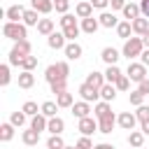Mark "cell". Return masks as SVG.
I'll list each match as a JSON object with an SVG mask.
<instances>
[{
  "instance_id": "6da1fadb",
  "label": "cell",
  "mask_w": 149,
  "mask_h": 149,
  "mask_svg": "<svg viewBox=\"0 0 149 149\" xmlns=\"http://www.w3.org/2000/svg\"><path fill=\"white\" fill-rule=\"evenodd\" d=\"M68 74H70V65H68L65 61L54 63V65H49V68L44 70V79H47L49 84H54V81H63V79H68Z\"/></svg>"
},
{
  "instance_id": "7a4b0ae2",
  "label": "cell",
  "mask_w": 149,
  "mask_h": 149,
  "mask_svg": "<svg viewBox=\"0 0 149 149\" xmlns=\"http://www.w3.org/2000/svg\"><path fill=\"white\" fill-rule=\"evenodd\" d=\"M28 26L26 23H14V21H5L2 26V35L14 40V42H21V40H28Z\"/></svg>"
},
{
  "instance_id": "3957f363",
  "label": "cell",
  "mask_w": 149,
  "mask_h": 149,
  "mask_svg": "<svg viewBox=\"0 0 149 149\" xmlns=\"http://www.w3.org/2000/svg\"><path fill=\"white\" fill-rule=\"evenodd\" d=\"M30 51H33V44H30L28 40L16 42V44L12 47V51H9V65H19V68H21V61H23L26 56H30Z\"/></svg>"
},
{
  "instance_id": "277c9868",
  "label": "cell",
  "mask_w": 149,
  "mask_h": 149,
  "mask_svg": "<svg viewBox=\"0 0 149 149\" xmlns=\"http://www.w3.org/2000/svg\"><path fill=\"white\" fill-rule=\"evenodd\" d=\"M61 28H63V33H65V37H68L70 42H74V37L81 33V26L77 23L74 14H63V16H61Z\"/></svg>"
},
{
  "instance_id": "5b68a950",
  "label": "cell",
  "mask_w": 149,
  "mask_h": 149,
  "mask_svg": "<svg viewBox=\"0 0 149 149\" xmlns=\"http://www.w3.org/2000/svg\"><path fill=\"white\" fill-rule=\"evenodd\" d=\"M142 51H144V44H142V37H130V40H126V44H123V56L130 61V58H137V56H142Z\"/></svg>"
},
{
  "instance_id": "8992f818",
  "label": "cell",
  "mask_w": 149,
  "mask_h": 149,
  "mask_svg": "<svg viewBox=\"0 0 149 149\" xmlns=\"http://www.w3.org/2000/svg\"><path fill=\"white\" fill-rule=\"evenodd\" d=\"M126 77L130 79V81H144L147 79V65H142V63H128V70H126Z\"/></svg>"
},
{
  "instance_id": "52a82bcc",
  "label": "cell",
  "mask_w": 149,
  "mask_h": 149,
  "mask_svg": "<svg viewBox=\"0 0 149 149\" xmlns=\"http://www.w3.org/2000/svg\"><path fill=\"white\" fill-rule=\"evenodd\" d=\"M77 130L81 133V135H93L95 130H98V121L93 119V116H86V119H79V126H77Z\"/></svg>"
},
{
  "instance_id": "ba28073f",
  "label": "cell",
  "mask_w": 149,
  "mask_h": 149,
  "mask_svg": "<svg viewBox=\"0 0 149 149\" xmlns=\"http://www.w3.org/2000/svg\"><path fill=\"white\" fill-rule=\"evenodd\" d=\"M79 95H81V100L84 102H95L98 98H100V91L98 88H93V86H88L86 81L79 86Z\"/></svg>"
},
{
  "instance_id": "9c48e42d",
  "label": "cell",
  "mask_w": 149,
  "mask_h": 149,
  "mask_svg": "<svg viewBox=\"0 0 149 149\" xmlns=\"http://www.w3.org/2000/svg\"><path fill=\"white\" fill-rule=\"evenodd\" d=\"M47 44L51 47V49H65V44H68V37H65V33L61 30V33H51L49 37H47Z\"/></svg>"
},
{
  "instance_id": "30bf717a",
  "label": "cell",
  "mask_w": 149,
  "mask_h": 149,
  "mask_svg": "<svg viewBox=\"0 0 149 149\" xmlns=\"http://www.w3.org/2000/svg\"><path fill=\"white\" fill-rule=\"evenodd\" d=\"M116 123H119L123 130H133V128H135V123H137V116H135V114H130V112H121V114L116 116Z\"/></svg>"
},
{
  "instance_id": "8fae6325",
  "label": "cell",
  "mask_w": 149,
  "mask_h": 149,
  "mask_svg": "<svg viewBox=\"0 0 149 149\" xmlns=\"http://www.w3.org/2000/svg\"><path fill=\"white\" fill-rule=\"evenodd\" d=\"M63 54H65L68 61H77V58H81L84 49H81V44H77V42H68L65 49H63Z\"/></svg>"
},
{
  "instance_id": "7c38bea8",
  "label": "cell",
  "mask_w": 149,
  "mask_h": 149,
  "mask_svg": "<svg viewBox=\"0 0 149 149\" xmlns=\"http://www.w3.org/2000/svg\"><path fill=\"white\" fill-rule=\"evenodd\" d=\"M114 126H116V116H114V114H107V116L98 119V130L105 133V135H109V133L114 130Z\"/></svg>"
},
{
  "instance_id": "4fadbf2b",
  "label": "cell",
  "mask_w": 149,
  "mask_h": 149,
  "mask_svg": "<svg viewBox=\"0 0 149 149\" xmlns=\"http://www.w3.org/2000/svg\"><path fill=\"white\" fill-rule=\"evenodd\" d=\"M86 84L100 91V88L107 84V79H105V74H102V72H95V70H93V72H88V74H86Z\"/></svg>"
},
{
  "instance_id": "5bb4252c",
  "label": "cell",
  "mask_w": 149,
  "mask_h": 149,
  "mask_svg": "<svg viewBox=\"0 0 149 149\" xmlns=\"http://www.w3.org/2000/svg\"><path fill=\"white\" fill-rule=\"evenodd\" d=\"M23 12H26V7H23V5H12V7H7L5 16H7V21L19 23V19H23Z\"/></svg>"
},
{
  "instance_id": "9a60e30c",
  "label": "cell",
  "mask_w": 149,
  "mask_h": 149,
  "mask_svg": "<svg viewBox=\"0 0 149 149\" xmlns=\"http://www.w3.org/2000/svg\"><path fill=\"white\" fill-rule=\"evenodd\" d=\"M98 21H100V26H102V28H116V26L121 23V21L114 16V12H102V14L98 16Z\"/></svg>"
},
{
  "instance_id": "2e32d148",
  "label": "cell",
  "mask_w": 149,
  "mask_h": 149,
  "mask_svg": "<svg viewBox=\"0 0 149 149\" xmlns=\"http://www.w3.org/2000/svg\"><path fill=\"white\" fill-rule=\"evenodd\" d=\"M100 58H102L107 65H116V61H119V51H116L114 47H105V49L100 51Z\"/></svg>"
},
{
  "instance_id": "e0dca14e",
  "label": "cell",
  "mask_w": 149,
  "mask_h": 149,
  "mask_svg": "<svg viewBox=\"0 0 149 149\" xmlns=\"http://www.w3.org/2000/svg\"><path fill=\"white\" fill-rule=\"evenodd\" d=\"M88 112H93V109H91V102H84V100H81V102H74V105H72V114H74L77 119H86Z\"/></svg>"
},
{
  "instance_id": "ac0fdd59",
  "label": "cell",
  "mask_w": 149,
  "mask_h": 149,
  "mask_svg": "<svg viewBox=\"0 0 149 149\" xmlns=\"http://www.w3.org/2000/svg\"><path fill=\"white\" fill-rule=\"evenodd\" d=\"M30 5L37 14H49L54 9V0H30Z\"/></svg>"
},
{
  "instance_id": "d6986e66",
  "label": "cell",
  "mask_w": 149,
  "mask_h": 149,
  "mask_svg": "<svg viewBox=\"0 0 149 149\" xmlns=\"http://www.w3.org/2000/svg\"><path fill=\"white\" fill-rule=\"evenodd\" d=\"M123 12V16L128 19V21H135V19H140V5H135V2H126V7L121 9Z\"/></svg>"
},
{
  "instance_id": "ffe728a7",
  "label": "cell",
  "mask_w": 149,
  "mask_h": 149,
  "mask_svg": "<svg viewBox=\"0 0 149 149\" xmlns=\"http://www.w3.org/2000/svg\"><path fill=\"white\" fill-rule=\"evenodd\" d=\"M74 16H79V19L93 16V5H91V2H79V5L74 7Z\"/></svg>"
},
{
  "instance_id": "44dd1931",
  "label": "cell",
  "mask_w": 149,
  "mask_h": 149,
  "mask_svg": "<svg viewBox=\"0 0 149 149\" xmlns=\"http://www.w3.org/2000/svg\"><path fill=\"white\" fill-rule=\"evenodd\" d=\"M98 28H100V21H98V19H93V16H88V19H81V30H84L86 35H93Z\"/></svg>"
},
{
  "instance_id": "7402d4cb",
  "label": "cell",
  "mask_w": 149,
  "mask_h": 149,
  "mask_svg": "<svg viewBox=\"0 0 149 149\" xmlns=\"http://www.w3.org/2000/svg\"><path fill=\"white\" fill-rule=\"evenodd\" d=\"M130 23H133V33H137V35H147L149 33V19L140 16L135 21H130Z\"/></svg>"
},
{
  "instance_id": "603a6c76",
  "label": "cell",
  "mask_w": 149,
  "mask_h": 149,
  "mask_svg": "<svg viewBox=\"0 0 149 149\" xmlns=\"http://www.w3.org/2000/svg\"><path fill=\"white\" fill-rule=\"evenodd\" d=\"M47 126H49V119L40 112L37 116H33V121H30V128L33 130H37V133H42V130H47Z\"/></svg>"
},
{
  "instance_id": "cb8c5ba5",
  "label": "cell",
  "mask_w": 149,
  "mask_h": 149,
  "mask_svg": "<svg viewBox=\"0 0 149 149\" xmlns=\"http://www.w3.org/2000/svg\"><path fill=\"white\" fill-rule=\"evenodd\" d=\"M63 128H65V121H63L61 116H54V119H49V126H47V130H49L51 135H61V133H63Z\"/></svg>"
},
{
  "instance_id": "d4e9b609",
  "label": "cell",
  "mask_w": 149,
  "mask_h": 149,
  "mask_svg": "<svg viewBox=\"0 0 149 149\" xmlns=\"http://www.w3.org/2000/svg\"><path fill=\"white\" fill-rule=\"evenodd\" d=\"M21 140H23V144H26V147H35V144L40 142V133H37V130H33V128H28V130H23Z\"/></svg>"
},
{
  "instance_id": "484cf974",
  "label": "cell",
  "mask_w": 149,
  "mask_h": 149,
  "mask_svg": "<svg viewBox=\"0 0 149 149\" xmlns=\"http://www.w3.org/2000/svg\"><path fill=\"white\" fill-rule=\"evenodd\" d=\"M33 84H35V74L21 70V74H19V88H33Z\"/></svg>"
},
{
  "instance_id": "4316f807",
  "label": "cell",
  "mask_w": 149,
  "mask_h": 149,
  "mask_svg": "<svg viewBox=\"0 0 149 149\" xmlns=\"http://www.w3.org/2000/svg\"><path fill=\"white\" fill-rule=\"evenodd\" d=\"M130 33H133V23H130V21H121V23L116 26V35H119L121 40H130Z\"/></svg>"
},
{
  "instance_id": "83f0119b",
  "label": "cell",
  "mask_w": 149,
  "mask_h": 149,
  "mask_svg": "<svg viewBox=\"0 0 149 149\" xmlns=\"http://www.w3.org/2000/svg\"><path fill=\"white\" fill-rule=\"evenodd\" d=\"M128 144H130L133 149L142 147V144H144V133H142V130H130V135H128Z\"/></svg>"
},
{
  "instance_id": "f1b7e54d",
  "label": "cell",
  "mask_w": 149,
  "mask_h": 149,
  "mask_svg": "<svg viewBox=\"0 0 149 149\" xmlns=\"http://www.w3.org/2000/svg\"><path fill=\"white\" fill-rule=\"evenodd\" d=\"M123 72L116 68V65H107V70H105V79H107V84H116V79L121 77Z\"/></svg>"
},
{
  "instance_id": "f546056e",
  "label": "cell",
  "mask_w": 149,
  "mask_h": 149,
  "mask_svg": "<svg viewBox=\"0 0 149 149\" xmlns=\"http://www.w3.org/2000/svg\"><path fill=\"white\" fill-rule=\"evenodd\" d=\"M100 98H102L105 102L114 100V98H116V86H114V84H105V86L100 88Z\"/></svg>"
},
{
  "instance_id": "4dcf8cb0",
  "label": "cell",
  "mask_w": 149,
  "mask_h": 149,
  "mask_svg": "<svg viewBox=\"0 0 149 149\" xmlns=\"http://www.w3.org/2000/svg\"><path fill=\"white\" fill-rule=\"evenodd\" d=\"M93 114H95V119H102V116H107V114H112V107H109V102H95V107H93Z\"/></svg>"
},
{
  "instance_id": "1f68e13d",
  "label": "cell",
  "mask_w": 149,
  "mask_h": 149,
  "mask_svg": "<svg viewBox=\"0 0 149 149\" xmlns=\"http://www.w3.org/2000/svg\"><path fill=\"white\" fill-rule=\"evenodd\" d=\"M21 21H23L26 26H37V23H40L42 19L37 16V12H35V9H26V12H23V19H21Z\"/></svg>"
},
{
  "instance_id": "d6a6232c",
  "label": "cell",
  "mask_w": 149,
  "mask_h": 149,
  "mask_svg": "<svg viewBox=\"0 0 149 149\" xmlns=\"http://www.w3.org/2000/svg\"><path fill=\"white\" fill-rule=\"evenodd\" d=\"M37 33H40V35H47V37H49V35L54 33V21H51V19H42V21L37 23Z\"/></svg>"
},
{
  "instance_id": "836d02e7",
  "label": "cell",
  "mask_w": 149,
  "mask_h": 149,
  "mask_svg": "<svg viewBox=\"0 0 149 149\" xmlns=\"http://www.w3.org/2000/svg\"><path fill=\"white\" fill-rule=\"evenodd\" d=\"M40 109H42V114H44L47 119H54V116H56V112H58V105H56V102H51V100H47V102H42V107H40Z\"/></svg>"
},
{
  "instance_id": "e575fe53",
  "label": "cell",
  "mask_w": 149,
  "mask_h": 149,
  "mask_svg": "<svg viewBox=\"0 0 149 149\" xmlns=\"http://www.w3.org/2000/svg\"><path fill=\"white\" fill-rule=\"evenodd\" d=\"M12 137H14V126L12 123H0V140L9 142Z\"/></svg>"
},
{
  "instance_id": "d590c367",
  "label": "cell",
  "mask_w": 149,
  "mask_h": 149,
  "mask_svg": "<svg viewBox=\"0 0 149 149\" xmlns=\"http://www.w3.org/2000/svg\"><path fill=\"white\" fill-rule=\"evenodd\" d=\"M56 105L58 107H72L74 105V100H72V93H61V95H56Z\"/></svg>"
},
{
  "instance_id": "8d00e7d4",
  "label": "cell",
  "mask_w": 149,
  "mask_h": 149,
  "mask_svg": "<svg viewBox=\"0 0 149 149\" xmlns=\"http://www.w3.org/2000/svg\"><path fill=\"white\" fill-rule=\"evenodd\" d=\"M37 68V56H26L23 61H21V70H26V72H33Z\"/></svg>"
},
{
  "instance_id": "74e56055",
  "label": "cell",
  "mask_w": 149,
  "mask_h": 149,
  "mask_svg": "<svg viewBox=\"0 0 149 149\" xmlns=\"http://www.w3.org/2000/svg\"><path fill=\"white\" fill-rule=\"evenodd\" d=\"M21 112H26V116H37L42 109H37V102H33V100H28V102H23V107H21Z\"/></svg>"
},
{
  "instance_id": "f35d334b",
  "label": "cell",
  "mask_w": 149,
  "mask_h": 149,
  "mask_svg": "<svg viewBox=\"0 0 149 149\" xmlns=\"http://www.w3.org/2000/svg\"><path fill=\"white\" fill-rule=\"evenodd\" d=\"M63 147H65V142H63L61 135H51L47 140V149H63Z\"/></svg>"
},
{
  "instance_id": "ab89813d",
  "label": "cell",
  "mask_w": 149,
  "mask_h": 149,
  "mask_svg": "<svg viewBox=\"0 0 149 149\" xmlns=\"http://www.w3.org/2000/svg\"><path fill=\"white\" fill-rule=\"evenodd\" d=\"M9 79H12V74H9V63H5V65H0V86H7Z\"/></svg>"
},
{
  "instance_id": "60d3db41",
  "label": "cell",
  "mask_w": 149,
  "mask_h": 149,
  "mask_svg": "<svg viewBox=\"0 0 149 149\" xmlns=\"http://www.w3.org/2000/svg\"><path fill=\"white\" fill-rule=\"evenodd\" d=\"M9 123L21 128V126L26 123V112H12V116H9Z\"/></svg>"
},
{
  "instance_id": "b9f144b4",
  "label": "cell",
  "mask_w": 149,
  "mask_h": 149,
  "mask_svg": "<svg viewBox=\"0 0 149 149\" xmlns=\"http://www.w3.org/2000/svg\"><path fill=\"white\" fill-rule=\"evenodd\" d=\"M49 86H51V93L61 95V93L68 91V79H63V81H54V84H49Z\"/></svg>"
},
{
  "instance_id": "7bdbcfd3",
  "label": "cell",
  "mask_w": 149,
  "mask_h": 149,
  "mask_svg": "<svg viewBox=\"0 0 149 149\" xmlns=\"http://www.w3.org/2000/svg\"><path fill=\"white\" fill-rule=\"evenodd\" d=\"M135 116H137V121H140V123L149 121V105H140V107H137V112H135Z\"/></svg>"
},
{
  "instance_id": "ee69618b",
  "label": "cell",
  "mask_w": 149,
  "mask_h": 149,
  "mask_svg": "<svg viewBox=\"0 0 149 149\" xmlns=\"http://www.w3.org/2000/svg\"><path fill=\"white\" fill-rule=\"evenodd\" d=\"M128 100H130V105H135V107L144 105V95H142L140 91H133V93H128Z\"/></svg>"
},
{
  "instance_id": "f6af8a7d",
  "label": "cell",
  "mask_w": 149,
  "mask_h": 149,
  "mask_svg": "<svg viewBox=\"0 0 149 149\" xmlns=\"http://www.w3.org/2000/svg\"><path fill=\"white\" fill-rule=\"evenodd\" d=\"M74 149H93V142H91V137H86V135H81V137L77 140V144H74Z\"/></svg>"
},
{
  "instance_id": "bcb514c9",
  "label": "cell",
  "mask_w": 149,
  "mask_h": 149,
  "mask_svg": "<svg viewBox=\"0 0 149 149\" xmlns=\"http://www.w3.org/2000/svg\"><path fill=\"white\" fill-rule=\"evenodd\" d=\"M114 86H116V91H128V86H130V79H128L126 74H121V77L116 79V84H114Z\"/></svg>"
},
{
  "instance_id": "7dc6e473",
  "label": "cell",
  "mask_w": 149,
  "mask_h": 149,
  "mask_svg": "<svg viewBox=\"0 0 149 149\" xmlns=\"http://www.w3.org/2000/svg\"><path fill=\"white\" fill-rule=\"evenodd\" d=\"M54 7H56V12H58V14H68L70 2H68V0H56V2H54Z\"/></svg>"
},
{
  "instance_id": "c3c4849f",
  "label": "cell",
  "mask_w": 149,
  "mask_h": 149,
  "mask_svg": "<svg viewBox=\"0 0 149 149\" xmlns=\"http://www.w3.org/2000/svg\"><path fill=\"white\" fill-rule=\"evenodd\" d=\"M137 91H140L142 95H149V77H147L144 81H140V84H137Z\"/></svg>"
},
{
  "instance_id": "681fc988",
  "label": "cell",
  "mask_w": 149,
  "mask_h": 149,
  "mask_svg": "<svg viewBox=\"0 0 149 149\" xmlns=\"http://www.w3.org/2000/svg\"><path fill=\"white\" fill-rule=\"evenodd\" d=\"M140 12H142L144 19H149V0H142L140 2Z\"/></svg>"
},
{
  "instance_id": "f907efd6",
  "label": "cell",
  "mask_w": 149,
  "mask_h": 149,
  "mask_svg": "<svg viewBox=\"0 0 149 149\" xmlns=\"http://www.w3.org/2000/svg\"><path fill=\"white\" fill-rule=\"evenodd\" d=\"M91 5H93L95 9H105V7L109 5V0H91Z\"/></svg>"
},
{
  "instance_id": "816d5d0a",
  "label": "cell",
  "mask_w": 149,
  "mask_h": 149,
  "mask_svg": "<svg viewBox=\"0 0 149 149\" xmlns=\"http://www.w3.org/2000/svg\"><path fill=\"white\" fill-rule=\"evenodd\" d=\"M109 5H112V9H123L126 0H109Z\"/></svg>"
},
{
  "instance_id": "f5cc1de1",
  "label": "cell",
  "mask_w": 149,
  "mask_h": 149,
  "mask_svg": "<svg viewBox=\"0 0 149 149\" xmlns=\"http://www.w3.org/2000/svg\"><path fill=\"white\" fill-rule=\"evenodd\" d=\"M140 58H142V61H140V63H142V65H149V49H144V51H142V56H140Z\"/></svg>"
},
{
  "instance_id": "db71d44e",
  "label": "cell",
  "mask_w": 149,
  "mask_h": 149,
  "mask_svg": "<svg viewBox=\"0 0 149 149\" xmlns=\"http://www.w3.org/2000/svg\"><path fill=\"white\" fill-rule=\"evenodd\" d=\"M93 149H116L114 144H107V142H100V144H95Z\"/></svg>"
},
{
  "instance_id": "11a10c76",
  "label": "cell",
  "mask_w": 149,
  "mask_h": 149,
  "mask_svg": "<svg viewBox=\"0 0 149 149\" xmlns=\"http://www.w3.org/2000/svg\"><path fill=\"white\" fill-rule=\"evenodd\" d=\"M140 130H142V133H144V135H149V121H144V123H142V128H140Z\"/></svg>"
},
{
  "instance_id": "9f6ffc18",
  "label": "cell",
  "mask_w": 149,
  "mask_h": 149,
  "mask_svg": "<svg viewBox=\"0 0 149 149\" xmlns=\"http://www.w3.org/2000/svg\"><path fill=\"white\" fill-rule=\"evenodd\" d=\"M142 44H144V49H149V33L142 35Z\"/></svg>"
},
{
  "instance_id": "6f0895ef",
  "label": "cell",
  "mask_w": 149,
  "mask_h": 149,
  "mask_svg": "<svg viewBox=\"0 0 149 149\" xmlns=\"http://www.w3.org/2000/svg\"><path fill=\"white\" fill-rule=\"evenodd\" d=\"M63 149H74V147H68V144H65V147H63Z\"/></svg>"
},
{
  "instance_id": "680465c9",
  "label": "cell",
  "mask_w": 149,
  "mask_h": 149,
  "mask_svg": "<svg viewBox=\"0 0 149 149\" xmlns=\"http://www.w3.org/2000/svg\"><path fill=\"white\" fill-rule=\"evenodd\" d=\"M137 149H142V147H137Z\"/></svg>"
},
{
  "instance_id": "91938a15",
  "label": "cell",
  "mask_w": 149,
  "mask_h": 149,
  "mask_svg": "<svg viewBox=\"0 0 149 149\" xmlns=\"http://www.w3.org/2000/svg\"><path fill=\"white\" fill-rule=\"evenodd\" d=\"M54 2H56V0H54Z\"/></svg>"
}]
</instances>
